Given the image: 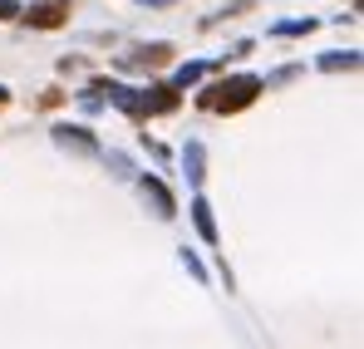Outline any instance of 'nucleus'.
I'll return each mask as SVG.
<instances>
[{
  "label": "nucleus",
  "mask_w": 364,
  "mask_h": 349,
  "mask_svg": "<svg viewBox=\"0 0 364 349\" xmlns=\"http://www.w3.org/2000/svg\"><path fill=\"white\" fill-rule=\"evenodd\" d=\"M182 266H187V271H192V276H197V281H207V266H202V261H197V256H192V251H182Z\"/></svg>",
  "instance_id": "obj_13"
},
{
  "label": "nucleus",
  "mask_w": 364,
  "mask_h": 349,
  "mask_svg": "<svg viewBox=\"0 0 364 349\" xmlns=\"http://www.w3.org/2000/svg\"><path fill=\"white\" fill-rule=\"evenodd\" d=\"M15 15H20V5L15 0H0V20H15Z\"/></svg>",
  "instance_id": "obj_14"
},
{
  "label": "nucleus",
  "mask_w": 364,
  "mask_h": 349,
  "mask_svg": "<svg viewBox=\"0 0 364 349\" xmlns=\"http://www.w3.org/2000/svg\"><path fill=\"white\" fill-rule=\"evenodd\" d=\"M182 173H187L192 187H202V177H207V148L202 143H187L182 148Z\"/></svg>",
  "instance_id": "obj_6"
},
{
  "label": "nucleus",
  "mask_w": 364,
  "mask_h": 349,
  "mask_svg": "<svg viewBox=\"0 0 364 349\" xmlns=\"http://www.w3.org/2000/svg\"><path fill=\"white\" fill-rule=\"evenodd\" d=\"M168 55H173L168 45H148V50H138V55H133V64H163Z\"/></svg>",
  "instance_id": "obj_11"
},
{
  "label": "nucleus",
  "mask_w": 364,
  "mask_h": 349,
  "mask_svg": "<svg viewBox=\"0 0 364 349\" xmlns=\"http://www.w3.org/2000/svg\"><path fill=\"white\" fill-rule=\"evenodd\" d=\"M35 30H55V25H64V15H69V5L64 0H45V5H35V10H20Z\"/></svg>",
  "instance_id": "obj_4"
},
{
  "label": "nucleus",
  "mask_w": 364,
  "mask_h": 349,
  "mask_svg": "<svg viewBox=\"0 0 364 349\" xmlns=\"http://www.w3.org/2000/svg\"><path fill=\"white\" fill-rule=\"evenodd\" d=\"M192 222H197V232H202V241H207V246H217V222H212V207H207L202 197L192 202Z\"/></svg>",
  "instance_id": "obj_8"
},
{
  "label": "nucleus",
  "mask_w": 364,
  "mask_h": 349,
  "mask_svg": "<svg viewBox=\"0 0 364 349\" xmlns=\"http://www.w3.org/2000/svg\"><path fill=\"white\" fill-rule=\"evenodd\" d=\"M55 143H60L64 153H74V158H94L99 153V143L89 138V128H74V123H55Z\"/></svg>",
  "instance_id": "obj_2"
},
{
  "label": "nucleus",
  "mask_w": 364,
  "mask_h": 349,
  "mask_svg": "<svg viewBox=\"0 0 364 349\" xmlns=\"http://www.w3.org/2000/svg\"><path fill=\"white\" fill-rule=\"evenodd\" d=\"M315 20H291V25H276V35H310Z\"/></svg>",
  "instance_id": "obj_12"
},
{
  "label": "nucleus",
  "mask_w": 364,
  "mask_h": 349,
  "mask_svg": "<svg viewBox=\"0 0 364 349\" xmlns=\"http://www.w3.org/2000/svg\"><path fill=\"white\" fill-rule=\"evenodd\" d=\"M138 192H143V202H153V212H158L163 222H168V217H178V202H173V192H168L158 177H143V182H138Z\"/></svg>",
  "instance_id": "obj_3"
},
{
  "label": "nucleus",
  "mask_w": 364,
  "mask_h": 349,
  "mask_svg": "<svg viewBox=\"0 0 364 349\" xmlns=\"http://www.w3.org/2000/svg\"><path fill=\"white\" fill-rule=\"evenodd\" d=\"M320 69H330V74H340V69H360V55H355V50H330V55H320Z\"/></svg>",
  "instance_id": "obj_9"
},
{
  "label": "nucleus",
  "mask_w": 364,
  "mask_h": 349,
  "mask_svg": "<svg viewBox=\"0 0 364 349\" xmlns=\"http://www.w3.org/2000/svg\"><path fill=\"white\" fill-rule=\"evenodd\" d=\"M266 84L256 79V74H237V79H227V84H217V89H207L202 94V109H217V114H237L246 104H256V94H261Z\"/></svg>",
  "instance_id": "obj_1"
},
{
  "label": "nucleus",
  "mask_w": 364,
  "mask_h": 349,
  "mask_svg": "<svg viewBox=\"0 0 364 349\" xmlns=\"http://www.w3.org/2000/svg\"><path fill=\"white\" fill-rule=\"evenodd\" d=\"M5 104H10V94H5V89H0V109H5Z\"/></svg>",
  "instance_id": "obj_16"
},
{
  "label": "nucleus",
  "mask_w": 364,
  "mask_h": 349,
  "mask_svg": "<svg viewBox=\"0 0 364 349\" xmlns=\"http://www.w3.org/2000/svg\"><path fill=\"white\" fill-rule=\"evenodd\" d=\"M99 94H109V99L119 104L123 114L143 118V99H138V89H128V84H99Z\"/></svg>",
  "instance_id": "obj_7"
},
{
  "label": "nucleus",
  "mask_w": 364,
  "mask_h": 349,
  "mask_svg": "<svg viewBox=\"0 0 364 349\" xmlns=\"http://www.w3.org/2000/svg\"><path fill=\"white\" fill-rule=\"evenodd\" d=\"M138 99H143V114H173V109H178V89H173V84H153V89H143Z\"/></svg>",
  "instance_id": "obj_5"
},
{
  "label": "nucleus",
  "mask_w": 364,
  "mask_h": 349,
  "mask_svg": "<svg viewBox=\"0 0 364 349\" xmlns=\"http://www.w3.org/2000/svg\"><path fill=\"white\" fill-rule=\"evenodd\" d=\"M207 69H212V64H202V59H197V64H182L178 74H173V89H187V84H197Z\"/></svg>",
  "instance_id": "obj_10"
},
{
  "label": "nucleus",
  "mask_w": 364,
  "mask_h": 349,
  "mask_svg": "<svg viewBox=\"0 0 364 349\" xmlns=\"http://www.w3.org/2000/svg\"><path fill=\"white\" fill-rule=\"evenodd\" d=\"M138 5H173V0H138Z\"/></svg>",
  "instance_id": "obj_15"
}]
</instances>
